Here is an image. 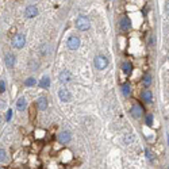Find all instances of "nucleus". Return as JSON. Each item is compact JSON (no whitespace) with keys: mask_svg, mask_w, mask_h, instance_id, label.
<instances>
[{"mask_svg":"<svg viewBox=\"0 0 169 169\" xmlns=\"http://www.w3.org/2000/svg\"><path fill=\"white\" fill-rule=\"evenodd\" d=\"M89 19H88L87 16H79L76 21V27L77 30H80V31H87L88 29H89Z\"/></svg>","mask_w":169,"mask_h":169,"instance_id":"nucleus-1","label":"nucleus"},{"mask_svg":"<svg viewBox=\"0 0 169 169\" xmlns=\"http://www.w3.org/2000/svg\"><path fill=\"white\" fill-rule=\"evenodd\" d=\"M24 45H26V37L23 34H16L12 38V46L15 49H22Z\"/></svg>","mask_w":169,"mask_h":169,"instance_id":"nucleus-2","label":"nucleus"},{"mask_svg":"<svg viewBox=\"0 0 169 169\" xmlns=\"http://www.w3.org/2000/svg\"><path fill=\"white\" fill-rule=\"evenodd\" d=\"M95 66L99 70H103L108 66V60L106 58L104 55H96L95 57Z\"/></svg>","mask_w":169,"mask_h":169,"instance_id":"nucleus-3","label":"nucleus"},{"mask_svg":"<svg viewBox=\"0 0 169 169\" xmlns=\"http://www.w3.org/2000/svg\"><path fill=\"white\" fill-rule=\"evenodd\" d=\"M66 46L69 47L70 50H77L80 47V38L76 37V35L69 37V39H68V42H66Z\"/></svg>","mask_w":169,"mask_h":169,"instance_id":"nucleus-4","label":"nucleus"},{"mask_svg":"<svg viewBox=\"0 0 169 169\" xmlns=\"http://www.w3.org/2000/svg\"><path fill=\"white\" fill-rule=\"evenodd\" d=\"M58 97L60 100H62V102H70L72 100V93L69 92V91L66 89V88H61V89L58 91Z\"/></svg>","mask_w":169,"mask_h":169,"instance_id":"nucleus-5","label":"nucleus"},{"mask_svg":"<svg viewBox=\"0 0 169 169\" xmlns=\"http://www.w3.org/2000/svg\"><path fill=\"white\" fill-rule=\"evenodd\" d=\"M58 79H60V83H62V84H66V83H69L70 80H72V73H70L68 69H65V70H62V72L60 73Z\"/></svg>","mask_w":169,"mask_h":169,"instance_id":"nucleus-6","label":"nucleus"},{"mask_svg":"<svg viewBox=\"0 0 169 169\" xmlns=\"http://www.w3.org/2000/svg\"><path fill=\"white\" fill-rule=\"evenodd\" d=\"M72 139V135H70L69 131H61L58 134V142L60 143H68Z\"/></svg>","mask_w":169,"mask_h":169,"instance_id":"nucleus-7","label":"nucleus"},{"mask_svg":"<svg viewBox=\"0 0 169 169\" xmlns=\"http://www.w3.org/2000/svg\"><path fill=\"white\" fill-rule=\"evenodd\" d=\"M24 15H26V18L37 16V15H38V8H37V6H29L24 10Z\"/></svg>","mask_w":169,"mask_h":169,"instance_id":"nucleus-8","label":"nucleus"},{"mask_svg":"<svg viewBox=\"0 0 169 169\" xmlns=\"http://www.w3.org/2000/svg\"><path fill=\"white\" fill-rule=\"evenodd\" d=\"M119 29L122 31H128L131 29V23H130V19L128 18H122L119 22Z\"/></svg>","mask_w":169,"mask_h":169,"instance_id":"nucleus-9","label":"nucleus"},{"mask_svg":"<svg viewBox=\"0 0 169 169\" xmlns=\"http://www.w3.org/2000/svg\"><path fill=\"white\" fill-rule=\"evenodd\" d=\"M141 99H142L145 103H152V100H153V93H152V91L143 89L142 92H141Z\"/></svg>","mask_w":169,"mask_h":169,"instance_id":"nucleus-10","label":"nucleus"},{"mask_svg":"<svg viewBox=\"0 0 169 169\" xmlns=\"http://www.w3.org/2000/svg\"><path fill=\"white\" fill-rule=\"evenodd\" d=\"M142 107L141 106H138V104H135V106H133L131 107V110H130V114L133 115L134 118H141V115H142Z\"/></svg>","mask_w":169,"mask_h":169,"instance_id":"nucleus-11","label":"nucleus"},{"mask_svg":"<svg viewBox=\"0 0 169 169\" xmlns=\"http://www.w3.org/2000/svg\"><path fill=\"white\" fill-rule=\"evenodd\" d=\"M15 61H16V58H15L14 54H11V53L6 54V65L8 68H14L15 66Z\"/></svg>","mask_w":169,"mask_h":169,"instance_id":"nucleus-12","label":"nucleus"},{"mask_svg":"<svg viewBox=\"0 0 169 169\" xmlns=\"http://www.w3.org/2000/svg\"><path fill=\"white\" fill-rule=\"evenodd\" d=\"M37 106H38L39 111H45L47 108V99L46 97H39L38 102H37Z\"/></svg>","mask_w":169,"mask_h":169,"instance_id":"nucleus-13","label":"nucleus"},{"mask_svg":"<svg viewBox=\"0 0 169 169\" xmlns=\"http://www.w3.org/2000/svg\"><path fill=\"white\" fill-rule=\"evenodd\" d=\"M26 107H27V102H26L24 97L18 99V102H16V108H18V110H19V111H24V110H26Z\"/></svg>","mask_w":169,"mask_h":169,"instance_id":"nucleus-14","label":"nucleus"},{"mask_svg":"<svg viewBox=\"0 0 169 169\" xmlns=\"http://www.w3.org/2000/svg\"><path fill=\"white\" fill-rule=\"evenodd\" d=\"M39 87L41 88H44V89H46V88H49L50 87V79L47 76H45V77H42L41 79V81H39Z\"/></svg>","mask_w":169,"mask_h":169,"instance_id":"nucleus-15","label":"nucleus"},{"mask_svg":"<svg viewBox=\"0 0 169 169\" xmlns=\"http://www.w3.org/2000/svg\"><path fill=\"white\" fill-rule=\"evenodd\" d=\"M122 70L126 73V75H128V73H131V70H133V65H131L128 61L123 62L122 64Z\"/></svg>","mask_w":169,"mask_h":169,"instance_id":"nucleus-16","label":"nucleus"},{"mask_svg":"<svg viewBox=\"0 0 169 169\" xmlns=\"http://www.w3.org/2000/svg\"><path fill=\"white\" fill-rule=\"evenodd\" d=\"M122 93L125 95V96H130V93H131V85L128 84V83H126V84L122 85Z\"/></svg>","mask_w":169,"mask_h":169,"instance_id":"nucleus-17","label":"nucleus"},{"mask_svg":"<svg viewBox=\"0 0 169 169\" xmlns=\"http://www.w3.org/2000/svg\"><path fill=\"white\" fill-rule=\"evenodd\" d=\"M152 81H153V77L150 76V75H145V76H143V79H142L143 87H149V85L152 84Z\"/></svg>","mask_w":169,"mask_h":169,"instance_id":"nucleus-18","label":"nucleus"},{"mask_svg":"<svg viewBox=\"0 0 169 169\" xmlns=\"http://www.w3.org/2000/svg\"><path fill=\"white\" fill-rule=\"evenodd\" d=\"M35 84H37V80H35L34 77H29V79H26V81H24V85H26V87H34Z\"/></svg>","mask_w":169,"mask_h":169,"instance_id":"nucleus-19","label":"nucleus"},{"mask_svg":"<svg viewBox=\"0 0 169 169\" xmlns=\"http://www.w3.org/2000/svg\"><path fill=\"white\" fill-rule=\"evenodd\" d=\"M7 160V153L4 149H0V162H4Z\"/></svg>","mask_w":169,"mask_h":169,"instance_id":"nucleus-20","label":"nucleus"},{"mask_svg":"<svg viewBox=\"0 0 169 169\" xmlns=\"http://www.w3.org/2000/svg\"><path fill=\"white\" fill-rule=\"evenodd\" d=\"M145 122H146V125H148V126H152V125H153V115H152V114H148V115H146Z\"/></svg>","mask_w":169,"mask_h":169,"instance_id":"nucleus-21","label":"nucleus"},{"mask_svg":"<svg viewBox=\"0 0 169 169\" xmlns=\"http://www.w3.org/2000/svg\"><path fill=\"white\" fill-rule=\"evenodd\" d=\"M12 118V110H7V115H6V122H10Z\"/></svg>","mask_w":169,"mask_h":169,"instance_id":"nucleus-22","label":"nucleus"},{"mask_svg":"<svg viewBox=\"0 0 169 169\" xmlns=\"http://www.w3.org/2000/svg\"><path fill=\"white\" fill-rule=\"evenodd\" d=\"M6 91V83L4 80H0V93H3Z\"/></svg>","mask_w":169,"mask_h":169,"instance_id":"nucleus-23","label":"nucleus"},{"mask_svg":"<svg viewBox=\"0 0 169 169\" xmlns=\"http://www.w3.org/2000/svg\"><path fill=\"white\" fill-rule=\"evenodd\" d=\"M146 157H148V160H153L154 158V156H153V153L149 150V149H146Z\"/></svg>","mask_w":169,"mask_h":169,"instance_id":"nucleus-24","label":"nucleus"},{"mask_svg":"<svg viewBox=\"0 0 169 169\" xmlns=\"http://www.w3.org/2000/svg\"><path fill=\"white\" fill-rule=\"evenodd\" d=\"M165 8H166V12L169 14V1H166V6H165Z\"/></svg>","mask_w":169,"mask_h":169,"instance_id":"nucleus-25","label":"nucleus"},{"mask_svg":"<svg viewBox=\"0 0 169 169\" xmlns=\"http://www.w3.org/2000/svg\"><path fill=\"white\" fill-rule=\"evenodd\" d=\"M4 106H6L4 104V102H0V108H4Z\"/></svg>","mask_w":169,"mask_h":169,"instance_id":"nucleus-26","label":"nucleus"},{"mask_svg":"<svg viewBox=\"0 0 169 169\" xmlns=\"http://www.w3.org/2000/svg\"><path fill=\"white\" fill-rule=\"evenodd\" d=\"M168 142H169V135H168Z\"/></svg>","mask_w":169,"mask_h":169,"instance_id":"nucleus-27","label":"nucleus"},{"mask_svg":"<svg viewBox=\"0 0 169 169\" xmlns=\"http://www.w3.org/2000/svg\"><path fill=\"white\" fill-rule=\"evenodd\" d=\"M0 169H1V168H0Z\"/></svg>","mask_w":169,"mask_h":169,"instance_id":"nucleus-28","label":"nucleus"}]
</instances>
